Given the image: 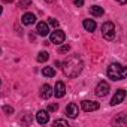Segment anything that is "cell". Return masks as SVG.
<instances>
[{
  "label": "cell",
  "mask_w": 127,
  "mask_h": 127,
  "mask_svg": "<svg viewBox=\"0 0 127 127\" xmlns=\"http://www.w3.org/2000/svg\"><path fill=\"white\" fill-rule=\"evenodd\" d=\"M82 60L79 58L78 54H73V55H69L64 61H63V73H64L67 78H76L81 72H82Z\"/></svg>",
  "instance_id": "obj_1"
},
{
  "label": "cell",
  "mask_w": 127,
  "mask_h": 127,
  "mask_svg": "<svg viewBox=\"0 0 127 127\" xmlns=\"http://www.w3.org/2000/svg\"><path fill=\"white\" fill-rule=\"evenodd\" d=\"M108 76L112 81H121L126 78V67L120 63H112L108 67Z\"/></svg>",
  "instance_id": "obj_2"
},
{
  "label": "cell",
  "mask_w": 127,
  "mask_h": 127,
  "mask_svg": "<svg viewBox=\"0 0 127 127\" xmlns=\"http://www.w3.org/2000/svg\"><path fill=\"white\" fill-rule=\"evenodd\" d=\"M102 34H103V37L106 40H112L115 37V26H114V23H111V21L103 23V26H102Z\"/></svg>",
  "instance_id": "obj_3"
},
{
  "label": "cell",
  "mask_w": 127,
  "mask_h": 127,
  "mask_svg": "<svg viewBox=\"0 0 127 127\" xmlns=\"http://www.w3.org/2000/svg\"><path fill=\"white\" fill-rule=\"evenodd\" d=\"M64 39H66V34H64V32H63V30H54L51 33V36H49L51 43H63V42H64Z\"/></svg>",
  "instance_id": "obj_4"
},
{
  "label": "cell",
  "mask_w": 127,
  "mask_h": 127,
  "mask_svg": "<svg viewBox=\"0 0 127 127\" xmlns=\"http://www.w3.org/2000/svg\"><path fill=\"white\" fill-rule=\"evenodd\" d=\"M109 93V84L106 81H100L96 87V96L99 97H105L106 94Z\"/></svg>",
  "instance_id": "obj_5"
},
{
  "label": "cell",
  "mask_w": 127,
  "mask_h": 127,
  "mask_svg": "<svg viewBox=\"0 0 127 127\" xmlns=\"http://www.w3.org/2000/svg\"><path fill=\"white\" fill-rule=\"evenodd\" d=\"M99 103L97 102H93V100H84L81 103V108L85 111V112H93V111H97L99 109Z\"/></svg>",
  "instance_id": "obj_6"
},
{
  "label": "cell",
  "mask_w": 127,
  "mask_h": 127,
  "mask_svg": "<svg viewBox=\"0 0 127 127\" xmlns=\"http://www.w3.org/2000/svg\"><path fill=\"white\" fill-rule=\"evenodd\" d=\"M52 94H55V97H63L66 94V85H64V82H61V81H58V82H55V87L52 88Z\"/></svg>",
  "instance_id": "obj_7"
},
{
  "label": "cell",
  "mask_w": 127,
  "mask_h": 127,
  "mask_svg": "<svg viewBox=\"0 0 127 127\" xmlns=\"http://www.w3.org/2000/svg\"><path fill=\"white\" fill-rule=\"evenodd\" d=\"M66 115L70 117V118H76V117L79 115V108H78V105H76V103H69V105L66 106Z\"/></svg>",
  "instance_id": "obj_8"
},
{
  "label": "cell",
  "mask_w": 127,
  "mask_h": 127,
  "mask_svg": "<svg viewBox=\"0 0 127 127\" xmlns=\"http://www.w3.org/2000/svg\"><path fill=\"white\" fill-rule=\"evenodd\" d=\"M124 99H126V91L121 88V90L115 91V96L112 97V100H111V105H112V106H115V105H120V103H121Z\"/></svg>",
  "instance_id": "obj_9"
},
{
  "label": "cell",
  "mask_w": 127,
  "mask_h": 127,
  "mask_svg": "<svg viewBox=\"0 0 127 127\" xmlns=\"http://www.w3.org/2000/svg\"><path fill=\"white\" fill-rule=\"evenodd\" d=\"M21 21H23L24 26H32V24L36 23V15L32 14V12H26V14L23 15V18H21Z\"/></svg>",
  "instance_id": "obj_10"
},
{
  "label": "cell",
  "mask_w": 127,
  "mask_h": 127,
  "mask_svg": "<svg viewBox=\"0 0 127 127\" xmlns=\"http://www.w3.org/2000/svg\"><path fill=\"white\" fill-rule=\"evenodd\" d=\"M36 32H37V34H40V36H46V34H49V27H48L46 23L40 21V23H37Z\"/></svg>",
  "instance_id": "obj_11"
},
{
  "label": "cell",
  "mask_w": 127,
  "mask_h": 127,
  "mask_svg": "<svg viewBox=\"0 0 127 127\" xmlns=\"http://www.w3.org/2000/svg\"><path fill=\"white\" fill-rule=\"evenodd\" d=\"M36 120H37L39 124H46V123L49 121V114H48V111H39V112L36 114Z\"/></svg>",
  "instance_id": "obj_12"
},
{
  "label": "cell",
  "mask_w": 127,
  "mask_h": 127,
  "mask_svg": "<svg viewBox=\"0 0 127 127\" xmlns=\"http://www.w3.org/2000/svg\"><path fill=\"white\" fill-rule=\"evenodd\" d=\"M40 96H42V99H49L52 96V87L48 84H43L40 87Z\"/></svg>",
  "instance_id": "obj_13"
},
{
  "label": "cell",
  "mask_w": 127,
  "mask_h": 127,
  "mask_svg": "<svg viewBox=\"0 0 127 127\" xmlns=\"http://www.w3.org/2000/svg\"><path fill=\"white\" fill-rule=\"evenodd\" d=\"M82 26H84V29H85L87 32H94V30H96V27H97V24H96V21H94V20H84Z\"/></svg>",
  "instance_id": "obj_14"
},
{
  "label": "cell",
  "mask_w": 127,
  "mask_h": 127,
  "mask_svg": "<svg viewBox=\"0 0 127 127\" xmlns=\"http://www.w3.org/2000/svg\"><path fill=\"white\" fill-rule=\"evenodd\" d=\"M90 12H91V15H94V17H102L105 11H103V8H100V6L94 5V6H91V8H90Z\"/></svg>",
  "instance_id": "obj_15"
},
{
  "label": "cell",
  "mask_w": 127,
  "mask_h": 127,
  "mask_svg": "<svg viewBox=\"0 0 127 127\" xmlns=\"http://www.w3.org/2000/svg\"><path fill=\"white\" fill-rule=\"evenodd\" d=\"M42 73H43V76H46V78H52V76H55V70H54V67H43V70H42Z\"/></svg>",
  "instance_id": "obj_16"
},
{
  "label": "cell",
  "mask_w": 127,
  "mask_h": 127,
  "mask_svg": "<svg viewBox=\"0 0 127 127\" xmlns=\"http://www.w3.org/2000/svg\"><path fill=\"white\" fill-rule=\"evenodd\" d=\"M48 58H49V54L45 52V51H40L37 54V61L39 63H45V61H48Z\"/></svg>",
  "instance_id": "obj_17"
},
{
  "label": "cell",
  "mask_w": 127,
  "mask_h": 127,
  "mask_svg": "<svg viewBox=\"0 0 127 127\" xmlns=\"http://www.w3.org/2000/svg\"><path fill=\"white\" fill-rule=\"evenodd\" d=\"M30 5H32V0H20L18 8H21V9H26V8H29Z\"/></svg>",
  "instance_id": "obj_18"
},
{
  "label": "cell",
  "mask_w": 127,
  "mask_h": 127,
  "mask_svg": "<svg viewBox=\"0 0 127 127\" xmlns=\"http://www.w3.org/2000/svg\"><path fill=\"white\" fill-rule=\"evenodd\" d=\"M115 124H127V120H126V115L124 114H120V117L117 120H114Z\"/></svg>",
  "instance_id": "obj_19"
},
{
  "label": "cell",
  "mask_w": 127,
  "mask_h": 127,
  "mask_svg": "<svg viewBox=\"0 0 127 127\" xmlns=\"http://www.w3.org/2000/svg\"><path fill=\"white\" fill-rule=\"evenodd\" d=\"M69 51H70V45H67V43H66V45H61V46L58 48V52H60V54H66V52H69Z\"/></svg>",
  "instance_id": "obj_20"
},
{
  "label": "cell",
  "mask_w": 127,
  "mask_h": 127,
  "mask_svg": "<svg viewBox=\"0 0 127 127\" xmlns=\"http://www.w3.org/2000/svg\"><path fill=\"white\" fill-rule=\"evenodd\" d=\"M55 126H64V127H69V123L66 120H55L54 121V127Z\"/></svg>",
  "instance_id": "obj_21"
},
{
  "label": "cell",
  "mask_w": 127,
  "mask_h": 127,
  "mask_svg": "<svg viewBox=\"0 0 127 127\" xmlns=\"http://www.w3.org/2000/svg\"><path fill=\"white\" fill-rule=\"evenodd\" d=\"M58 109V105L57 103H51L49 106H48V112H54V111H57Z\"/></svg>",
  "instance_id": "obj_22"
},
{
  "label": "cell",
  "mask_w": 127,
  "mask_h": 127,
  "mask_svg": "<svg viewBox=\"0 0 127 127\" xmlns=\"http://www.w3.org/2000/svg\"><path fill=\"white\" fill-rule=\"evenodd\" d=\"M49 26H52V27L55 29V27H58V21H57L55 18H49Z\"/></svg>",
  "instance_id": "obj_23"
},
{
  "label": "cell",
  "mask_w": 127,
  "mask_h": 127,
  "mask_svg": "<svg viewBox=\"0 0 127 127\" xmlns=\"http://www.w3.org/2000/svg\"><path fill=\"white\" fill-rule=\"evenodd\" d=\"M72 2H73V5L78 6V8H81V6L84 5V0H72Z\"/></svg>",
  "instance_id": "obj_24"
},
{
  "label": "cell",
  "mask_w": 127,
  "mask_h": 127,
  "mask_svg": "<svg viewBox=\"0 0 127 127\" xmlns=\"http://www.w3.org/2000/svg\"><path fill=\"white\" fill-rule=\"evenodd\" d=\"M3 111H5L6 114H12V112H14V109H12L11 106H3Z\"/></svg>",
  "instance_id": "obj_25"
},
{
  "label": "cell",
  "mask_w": 127,
  "mask_h": 127,
  "mask_svg": "<svg viewBox=\"0 0 127 127\" xmlns=\"http://www.w3.org/2000/svg\"><path fill=\"white\" fill-rule=\"evenodd\" d=\"M117 2H118V3H120V5H124V3H126V2H127V0H117Z\"/></svg>",
  "instance_id": "obj_26"
},
{
  "label": "cell",
  "mask_w": 127,
  "mask_h": 127,
  "mask_svg": "<svg viewBox=\"0 0 127 127\" xmlns=\"http://www.w3.org/2000/svg\"><path fill=\"white\" fill-rule=\"evenodd\" d=\"M14 0H5V3H12Z\"/></svg>",
  "instance_id": "obj_27"
},
{
  "label": "cell",
  "mask_w": 127,
  "mask_h": 127,
  "mask_svg": "<svg viewBox=\"0 0 127 127\" xmlns=\"http://www.w3.org/2000/svg\"><path fill=\"white\" fill-rule=\"evenodd\" d=\"M45 2H48V3H52V2H55V0H45Z\"/></svg>",
  "instance_id": "obj_28"
},
{
  "label": "cell",
  "mask_w": 127,
  "mask_h": 127,
  "mask_svg": "<svg viewBox=\"0 0 127 127\" xmlns=\"http://www.w3.org/2000/svg\"><path fill=\"white\" fill-rule=\"evenodd\" d=\"M2 11H3V9H2V6H0V15H2Z\"/></svg>",
  "instance_id": "obj_29"
},
{
  "label": "cell",
  "mask_w": 127,
  "mask_h": 127,
  "mask_svg": "<svg viewBox=\"0 0 127 127\" xmlns=\"http://www.w3.org/2000/svg\"><path fill=\"white\" fill-rule=\"evenodd\" d=\"M0 84H2V82H0Z\"/></svg>",
  "instance_id": "obj_30"
}]
</instances>
